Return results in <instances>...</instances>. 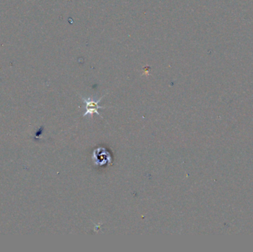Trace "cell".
Segmentation results:
<instances>
[{
    "label": "cell",
    "instance_id": "cell-1",
    "mask_svg": "<svg viewBox=\"0 0 253 252\" xmlns=\"http://www.w3.org/2000/svg\"><path fill=\"white\" fill-rule=\"evenodd\" d=\"M81 99H82L83 102H84V104H85V107H84V109H85V112H84V113L83 114V116H88V115H90V116H92L93 113H96V114H97L98 116L102 118V116H101L100 113H99L98 110H99V109H104L105 108L104 107H101V106L99 105V103L100 102L101 100V98L104 97V95H103V97L100 98L99 100H93V98H84V97H82V96H81Z\"/></svg>",
    "mask_w": 253,
    "mask_h": 252
},
{
    "label": "cell",
    "instance_id": "cell-2",
    "mask_svg": "<svg viewBox=\"0 0 253 252\" xmlns=\"http://www.w3.org/2000/svg\"><path fill=\"white\" fill-rule=\"evenodd\" d=\"M93 159L95 164L98 166H103L107 161H110L111 157L105 149H102L101 152L99 151V149H96L93 154Z\"/></svg>",
    "mask_w": 253,
    "mask_h": 252
}]
</instances>
